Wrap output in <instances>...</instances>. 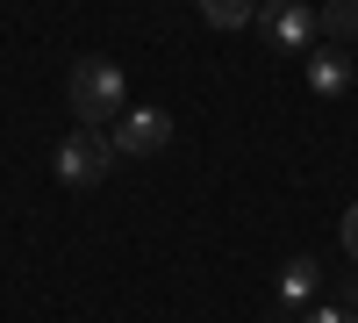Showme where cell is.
<instances>
[{
  "label": "cell",
  "mask_w": 358,
  "mask_h": 323,
  "mask_svg": "<svg viewBox=\"0 0 358 323\" xmlns=\"http://www.w3.org/2000/svg\"><path fill=\"white\" fill-rule=\"evenodd\" d=\"M108 144H115V158H158L172 144V115L165 108H122L115 130H108Z\"/></svg>",
  "instance_id": "cell-3"
},
{
  "label": "cell",
  "mask_w": 358,
  "mask_h": 323,
  "mask_svg": "<svg viewBox=\"0 0 358 323\" xmlns=\"http://www.w3.org/2000/svg\"><path fill=\"white\" fill-rule=\"evenodd\" d=\"M351 79H358L351 50H315V57H308V94H315V101H344Z\"/></svg>",
  "instance_id": "cell-5"
},
{
  "label": "cell",
  "mask_w": 358,
  "mask_h": 323,
  "mask_svg": "<svg viewBox=\"0 0 358 323\" xmlns=\"http://www.w3.org/2000/svg\"><path fill=\"white\" fill-rule=\"evenodd\" d=\"M337 238H344V252H351V266H358V201L344 209V223H337Z\"/></svg>",
  "instance_id": "cell-10"
},
{
  "label": "cell",
  "mask_w": 358,
  "mask_h": 323,
  "mask_svg": "<svg viewBox=\"0 0 358 323\" xmlns=\"http://www.w3.org/2000/svg\"><path fill=\"white\" fill-rule=\"evenodd\" d=\"M301 323H358V302H330V309H308Z\"/></svg>",
  "instance_id": "cell-9"
},
{
  "label": "cell",
  "mask_w": 358,
  "mask_h": 323,
  "mask_svg": "<svg viewBox=\"0 0 358 323\" xmlns=\"http://www.w3.org/2000/svg\"><path fill=\"white\" fill-rule=\"evenodd\" d=\"M201 15H208V29H244V22H258V0H201Z\"/></svg>",
  "instance_id": "cell-8"
},
{
  "label": "cell",
  "mask_w": 358,
  "mask_h": 323,
  "mask_svg": "<svg viewBox=\"0 0 358 323\" xmlns=\"http://www.w3.org/2000/svg\"><path fill=\"white\" fill-rule=\"evenodd\" d=\"M315 280H322V266H315L308 252H301V259H287V266H280V302H308V295H315Z\"/></svg>",
  "instance_id": "cell-7"
},
{
  "label": "cell",
  "mask_w": 358,
  "mask_h": 323,
  "mask_svg": "<svg viewBox=\"0 0 358 323\" xmlns=\"http://www.w3.org/2000/svg\"><path fill=\"white\" fill-rule=\"evenodd\" d=\"M65 101L79 115V130H115V115L129 108V79L115 57H79L72 79H65Z\"/></svg>",
  "instance_id": "cell-1"
},
{
  "label": "cell",
  "mask_w": 358,
  "mask_h": 323,
  "mask_svg": "<svg viewBox=\"0 0 358 323\" xmlns=\"http://www.w3.org/2000/svg\"><path fill=\"white\" fill-rule=\"evenodd\" d=\"M258 29H265V43H273V50H308V43L322 36V22H315L308 0H265V8H258Z\"/></svg>",
  "instance_id": "cell-4"
},
{
  "label": "cell",
  "mask_w": 358,
  "mask_h": 323,
  "mask_svg": "<svg viewBox=\"0 0 358 323\" xmlns=\"http://www.w3.org/2000/svg\"><path fill=\"white\" fill-rule=\"evenodd\" d=\"M315 22H322V36H330L337 50H358V0H330Z\"/></svg>",
  "instance_id": "cell-6"
},
{
  "label": "cell",
  "mask_w": 358,
  "mask_h": 323,
  "mask_svg": "<svg viewBox=\"0 0 358 323\" xmlns=\"http://www.w3.org/2000/svg\"><path fill=\"white\" fill-rule=\"evenodd\" d=\"M50 172H57V180H65V187H101L108 172H115V144H108L101 130H72L65 144H57Z\"/></svg>",
  "instance_id": "cell-2"
}]
</instances>
